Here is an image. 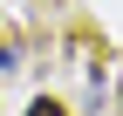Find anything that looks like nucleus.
Masks as SVG:
<instances>
[{
    "mask_svg": "<svg viewBox=\"0 0 123 116\" xmlns=\"http://www.w3.org/2000/svg\"><path fill=\"white\" fill-rule=\"evenodd\" d=\"M27 116H68V109H62L55 96H34V103H27Z\"/></svg>",
    "mask_w": 123,
    "mask_h": 116,
    "instance_id": "nucleus-1",
    "label": "nucleus"
},
{
    "mask_svg": "<svg viewBox=\"0 0 123 116\" xmlns=\"http://www.w3.org/2000/svg\"><path fill=\"white\" fill-rule=\"evenodd\" d=\"M0 68H14V48H7V41H0Z\"/></svg>",
    "mask_w": 123,
    "mask_h": 116,
    "instance_id": "nucleus-2",
    "label": "nucleus"
}]
</instances>
